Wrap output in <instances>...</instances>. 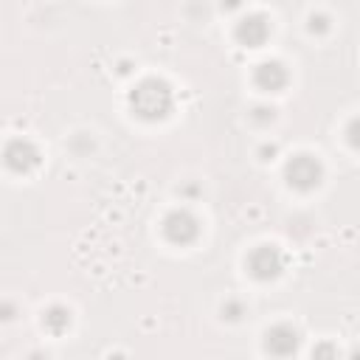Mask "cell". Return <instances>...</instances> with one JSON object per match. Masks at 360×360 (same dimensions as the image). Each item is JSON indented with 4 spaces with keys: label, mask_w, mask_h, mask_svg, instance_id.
<instances>
[{
    "label": "cell",
    "mask_w": 360,
    "mask_h": 360,
    "mask_svg": "<svg viewBox=\"0 0 360 360\" xmlns=\"http://www.w3.org/2000/svg\"><path fill=\"white\" fill-rule=\"evenodd\" d=\"M135 96H138V98H149V104L141 107V115H146V118H160V115H166V110H169V90H166L163 84L146 82V84L138 87Z\"/></svg>",
    "instance_id": "obj_1"
},
{
    "label": "cell",
    "mask_w": 360,
    "mask_h": 360,
    "mask_svg": "<svg viewBox=\"0 0 360 360\" xmlns=\"http://www.w3.org/2000/svg\"><path fill=\"white\" fill-rule=\"evenodd\" d=\"M287 177H290L292 186H298V188H309V186L318 183V177H321V166H318L312 158L301 155V158H295V160L290 163Z\"/></svg>",
    "instance_id": "obj_2"
},
{
    "label": "cell",
    "mask_w": 360,
    "mask_h": 360,
    "mask_svg": "<svg viewBox=\"0 0 360 360\" xmlns=\"http://www.w3.org/2000/svg\"><path fill=\"white\" fill-rule=\"evenodd\" d=\"M267 34H270V28H267V22L262 20V17H250V20H242V25H239V39L245 42V45H262L264 39H267Z\"/></svg>",
    "instance_id": "obj_3"
},
{
    "label": "cell",
    "mask_w": 360,
    "mask_h": 360,
    "mask_svg": "<svg viewBox=\"0 0 360 360\" xmlns=\"http://www.w3.org/2000/svg\"><path fill=\"white\" fill-rule=\"evenodd\" d=\"M6 160H8V166H14V169H31L34 163H37V149L31 146V143H25V141H17V143H11L8 146V152H6Z\"/></svg>",
    "instance_id": "obj_4"
},
{
    "label": "cell",
    "mask_w": 360,
    "mask_h": 360,
    "mask_svg": "<svg viewBox=\"0 0 360 360\" xmlns=\"http://www.w3.org/2000/svg\"><path fill=\"white\" fill-rule=\"evenodd\" d=\"M264 262L259 264V262H250V267H253V273L259 276V278H267V276H276L278 273V267H281V262H278V253L276 250H270V248H259L256 250Z\"/></svg>",
    "instance_id": "obj_5"
},
{
    "label": "cell",
    "mask_w": 360,
    "mask_h": 360,
    "mask_svg": "<svg viewBox=\"0 0 360 360\" xmlns=\"http://www.w3.org/2000/svg\"><path fill=\"white\" fill-rule=\"evenodd\" d=\"M259 82H262V84H267L270 90H276V87H281V84L287 82V73L281 70V65L267 62V65H262V68H259Z\"/></svg>",
    "instance_id": "obj_6"
}]
</instances>
